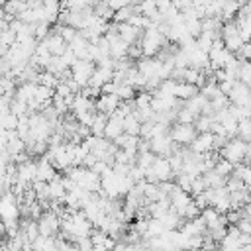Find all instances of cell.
I'll list each match as a JSON object with an SVG mask.
<instances>
[{"mask_svg": "<svg viewBox=\"0 0 251 251\" xmlns=\"http://www.w3.org/2000/svg\"><path fill=\"white\" fill-rule=\"evenodd\" d=\"M167 43H169L167 37H165L157 27H147V29L141 33V41H139L141 57H155Z\"/></svg>", "mask_w": 251, "mask_h": 251, "instance_id": "1", "label": "cell"}, {"mask_svg": "<svg viewBox=\"0 0 251 251\" xmlns=\"http://www.w3.org/2000/svg\"><path fill=\"white\" fill-rule=\"evenodd\" d=\"M220 155H222V159L229 161L231 165L247 163V159H249V145L245 141H241L239 137L227 139L226 145L220 149Z\"/></svg>", "mask_w": 251, "mask_h": 251, "instance_id": "2", "label": "cell"}, {"mask_svg": "<svg viewBox=\"0 0 251 251\" xmlns=\"http://www.w3.org/2000/svg\"><path fill=\"white\" fill-rule=\"evenodd\" d=\"M173 176L175 175L171 171V165H169L167 157H155L151 167L145 169V180L147 182H165V180H171Z\"/></svg>", "mask_w": 251, "mask_h": 251, "instance_id": "3", "label": "cell"}, {"mask_svg": "<svg viewBox=\"0 0 251 251\" xmlns=\"http://www.w3.org/2000/svg\"><path fill=\"white\" fill-rule=\"evenodd\" d=\"M18 218H20L18 198L10 190H4L0 194V220L2 222H16Z\"/></svg>", "mask_w": 251, "mask_h": 251, "instance_id": "4", "label": "cell"}, {"mask_svg": "<svg viewBox=\"0 0 251 251\" xmlns=\"http://www.w3.org/2000/svg\"><path fill=\"white\" fill-rule=\"evenodd\" d=\"M92 71H94V63L82 61V59H76V61L69 67V75H71V78L78 84V88H84V86L88 84Z\"/></svg>", "mask_w": 251, "mask_h": 251, "instance_id": "5", "label": "cell"}, {"mask_svg": "<svg viewBox=\"0 0 251 251\" xmlns=\"http://www.w3.org/2000/svg\"><path fill=\"white\" fill-rule=\"evenodd\" d=\"M169 137L175 145H190V141L196 137V129L192 124H176L169 131Z\"/></svg>", "mask_w": 251, "mask_h": 251, "instance_id": "6", "label": "cell"}, {"mask_svg": "<svg viewBox=\"0 0 251 251\" xmlns=\"http://www.w3.org/2000/svg\"><path fill=\"white\" fill-rule=\"evenodd\" d=\"M147 143H149V151H151L153 155H157V157H169V155L176 149V145H175V143L171 141V137H169V131L163 133V135L151 137Z\"/></svg>", "mask_w": 251, "mask_h": 251, "instance_id": "7", "label": "cell"}, {"mask_svg": "<svg viewBox=\"0 0 251 251\" xmlns=\"http://www.w3.org/2000/svg\"><path fill=\"white\" fill-rule=\"evenodd\" d=\"M37 231L39 235L43 237H55V233L59 231V216H55L53 212H43L39 218H37Z\"/></svg>", "mask_w": 251, "mask_h": 251, "instance_id": "8", "label": "cell"}, {"mask_svg": "<svg viewBox=\"0 0 251 251\" xmlns=\"http://www.w3.org/2000/svg\"><path fill=\"white\" fill-rule=\"evenodd\" d=\"M227 100H229V104H233V106L249 108V86L235 80V84H233L231 90L227 92Z\"/></svg>", "mask_w": 251, "mask_h": 251, "instance_id": "9", "label": "cell"}, {"mask_svg": "<svg viewBox=\"0 0 251 251\" xmlns=\"http://www.w3.org/2000/svg\"><path fill=\"white\" fill-rule=\"evenodd\" d=\"M118 106H120V100H118L116 94H100V96H96V100H94V110H96L98 114L108 116V118L116 112Z\"/></svg>", "mask_w": 251, "mask_h": 251, "instance_id": "10", "label": "cell"}, {"mask_svg": "<svg viewBox=\"0 0 251 251\" xmlns=\"http://www.w3.org/2000/svg\"><path fill=\"white\" fill-rule=\"evenodd\" d=\"M33 180H35V161L27 159L25 163L16 165V182L24 186H31Z\"/></svg>", "mask_w": 251, "mask_h": 251, "instance_id": "11", "label": "cell"}, {"mask_svg": "<svg viewBox=\"0 0 251 251\" xmlns=\"http://www.w3.org/2000/svg\"><path fill=\"white\" fill-rule=\"evenodd\" d=\"M190 151L192 153H208V151H214V135L210 131H204V133H196V137L190 141Z\"/></svg>", "mask_w": 251, "mask_h": 251, "instance_id": "12", "label": "cell"}, {"mask_svg": "<svg viewBox=\"0 0 251 251\" xmlns=\"http://www.w3.org/2000/svg\"><path fill=\"white\" fill-rule=\"evenodd\" d=\"M57 176V169L41 155L37 161H35V180H41V182H49Z\"/></svg>", "mask_w": 251, "mask_h": 251, "instance_id": "13", "label": "cell"}, {"mask_svg": "<svg viewBox=\"0 0 251 251\" xmlns=\"http://www.w3.org/2000/svg\"><path fill=\"white\" fill-rule=\"evenodd\" d=\"M41 43L47 47V51H49L51 57H61V55L65 53V49H67V43H65L57 33H49Z\"/></svg>", "mask_w": 251, "mask_h": 251, "instance_id": "14", "label": "cell"}, {"mask_svg": "<svg viewBox=\"0 0 251 251\" xmlns=\"http://www.w3.org/2000/svg\"><path fill=\"white\" fill-rule=\"evenodd\" d=\"M178 231L182 235H186V237H190V235H204L206 233V226H204V222L198 216V218H192V220H186L184 224H180Z\"/></svg>", "mask_w": 251, "mask_h": 251, "instance_id": "15", "label": "cell"}, {"mask_svg": "<svg viewBox=\"0 0 251 251\" xmlns=\"http://www.w3.org/2000/svg\"><path fill=\"white\" fill-rule=\"evenodd\" d=\"M108 39V43H110V57L114 59V61H120V59H124V57H127V43L124 41V39H120L118 35H114V37H106Z\"/></svg>", "mask_w": 251, "mask_h": 251, "instance_id": "16", "label": "cell"}, {"mask_svg": "<svg viewBox=\"0 0 251 251\" xmlns=\"http://www.w3.org/2000/svg\"><path fill=\"white\" fill-rule=\"evenodd\" d=\"M69 110H73V116H78V114L88 112V110H94V100L92 98H86V96H82L78 92V94L73 96V102H71V108Z\"/></svg>", "mask_w": 251, "mask_h": 251, "instance_id": "17", "label": "cell"}, {"mask_svg": "<svg viewBox=\"0 0 251 251\" xmlns=\"http://www.w3.org/2000/svg\"><path fill=\"white\" fill-rule=\"evenodd\" d=\"M141 33H143V31L135 29V27L129 25V24H118V37L124 39L127 45H133V43L141 37Z\"/></svg>", "mask_w": 251, "mask_h": 251, "instance_id": "18", "label": "cell"}, {"mask_svg": "<svg viewBox=\"0 0 251 251\" xmlns=\"http://www.w3.org/2000/svg\"><path fill=\"white\" fill-rule=\"evenodd\" d=\"M88 43H90V41H88V39L78 31V33L75 35V39H73L71 43H67V47L75 53V57H76V59H82V61H84V55H86V47H88Z\"/></svg>", "mask_w": 251, "mask_h": 251, "instance_id": "19", "label": "cell"}, {"mask_svg": "<svg viewBox=\"0 0 251 251\" xmlns=\"http://www.w3.org/2000/svg\"><path fill=\"white\" fill-rule=\"evenodd\" d=\"M35 86L37 84H33V82H22L14 92H16V98L14 100H20V102H24L25 106L33 100V96H35Z\"/></svg>", "mask_w": 251, "mask_h": 251, "instance_id": "20", "label": "cell"}, {"mask_svg": "<svg viewBox=\"0 0 251 251\" xmlns=\"http://www.w3.org/2000/svg\"><path fill=\"white\" fill-rule=\"evenodd\" d=\"M47 188H49V200H59V202H63L67 190H65V186H63V180H61V175H59V173H57V176H55L53 180L47 182Z\"/></svg>", "mask_w": 251, "mask_h": 251, "instance_id": "21", "label": "cell"}, {"mask_svg": "<svg viewBox=\"0 0 251 251\" xmlns=\"http://www.w3.org/2000/svg\"><path fill=\"white\" fill-rule=\"evenodd\" d=\"M194 94H198V88L194 84H186V82H176L175 84V90H173V96L176 100H188L192 98Z\"/></svg>", "mask_w": 251, "mask_h": 251, "instance_id": "22", "label": "cell"}, {"mask_svg": "<svg viewBox=\"0 0 251 251\" xmlns=\"http://www.w3.org/2000/svg\"><path fill=\"white\" fill-rule=\"evenodd\" d=\"M120 133H124V129H122V120L110 116L108 122H106V126H104V133H102V137H106V139H116Z\"/></svg>", "mask_w": 251, "mask_h": 251, "instance_id": "23", "label": "cell"}, {"mask_svg": "<svg viewBox=\"0 0 251 251\" xmlns=\"http://www.w3.org/2000/svg\"><path fill=\"white\" fill-rule=\"evenodd\" d=\"M163 231H167L163 227V224L157 220V218H147V226H145V231L141 235V239H151V237H157L161 235Z\"/></svg>", "mask_w": 251, "mask_h": 251, "instance_id": "24", "label": "cell"}, {"mask_svg": "<svg viewBox=\"0 0 251 251\" xmlns=\"http://www.w3.org/2000/svg\"><path fill=\"white\" fill-rule=\"evenodd\" d=\"M157 220L163 224V227H165V229H176V227L180 226V222H182V220H180V216H178L176 212H173L171 208H169L161 218H157Z\"/></svg>", "mask_w": 251, "mask_h": 251, "instance_id": "25", "label": "cell"}, {"mask_svg": "<svg viewBox=\"0 0 251 251\" xmlns=\"http://www.w3.org/2000/svg\"><path fill=\"white\" fill-rule=\"evenodd\" d=\"M139 126H141V122H139L133 114H129V116H126V118L122 120V129H124V133H127V135H139Z\"/></svg>", "mask_w": 251, "mask_h": 251, "instance_id": "26", "label": "cell"}, {"mask_svg": "<svg viewBox=\"0 0 251 251\" xmlns=\"http://www.w3.org/2000/svg\"><path fill=\"white\" fill-rule=\"evenodd\" d=\"M116 96H118V100L120 102H129V100H133V96H135V88L133 86H129L127 82H118V86H116V92H114Z\"/></svg>", "mask_w": 251, "mask_h": 251, "instance_id": "27", "label": "cell"}, {"mask_svg": "<svg viewBox=\"0 0 251 251\" xmlns=\"http://www.w3.org/2000/svg\"><path fill=\"white\" fill-rule=\"evenodd\" d=\"M133 14H137V12H135V8L129 4V6H124V8L116 10V12L112 14V20H114V24H127Z\"/></svg>", "mask_w": 251, "mask_h": 251, "instance_id": "28", "label": "cell"}, {"mask_svg": "<svg viewBox=\"0 0 251 251\" xmlns=\"http://www.w3.org/2000/svg\"><path fill=\"white\" fill-rule=\"evenodd\" d=\"M106 122H108V116H104V114H98V112H96V116H94V120H92L90 127H88V129H90V135H94V137H102Z\"/></svg>", "mask_w": 251, "mask_h": 251, "instance_id": "29", "label": "cell"}, {"mask_svg": "<svg viewBox=\"0 0 251 251\" xmlns=\"http://www.w3.org/2000/svg\"><path fill=\"white\" fill-rule=\"evenodd\" d=\"M231 176L239 178L243 184H249V182H251V171H249V165H247V163H237V165H233Z\"/></svg>", "mask_w": 251, "mask_h": 251, "instance_id": "30", "label": "cell"}, {"mask_svg": "<svg viewBox=\"0 0 251 251\" xmlns=\"http://www.w3.org/2000/svg\"><path fill=\"white\" fill-rule=\"evenodd\" d=\"M237 82L247 84L251 82V65L249 61H239V69H237Z\"/></svg>", "mask_w": 251, "mask_h": 251, "instance_id": "31", "label": "cell"}, {"mask_svg": "<svg viewBox=\"0 0 251 251\" xmlns=\"http://www.w3.org/2000/svg\"><path fill=\"white\" fill-rule=\"evenodd\" d=\"M216 175H220L222 178H227L229 175H231V171H233V165L229 163V161H226V159H218L216 161V165H214V169H212Z\"/></svg>", "mask_w": 251, "mask_h": 251, "instance_id": "32", "label": "cell"}, {"mask_svg": "<svg viewBox=\"0 0 251 251\" xmlns=\"http://www.w3.org/2000/svg\"><path fill=\"white\" fill-rule=\"evenodd\" d=\"M57 82H59V78H57L55 75H51V73H47V71H41V73L37 75V84H41V86H47V88H51V90H55V86H57Z\"/></svg>", "mask_w": 251, "mask_h": 251, "instance_id": "33", "label": "cell"}, {"mask_svg": "<svg viewBox=\"0 0 251 251\" xmlns=\"http://www.w3.org/2000/svg\"><path fill=\"white\" fill-rule=\"evenodd\" d=\"M155 157L157 155H153L151 151H143V153H137V157H135V167H139V169H149L151 167V163L155 161Z\"/></svg>", "mask_w": 251, "mask_h": 251, "instance_id": "34", "label": "cell"}, {"mask_svg": "<svg viewBox=\"0 0 251 251\" xmlns=\"http://www.w3.org/2000/svg\"><path fill=\"white\" fill-rule=\"evenodd\" d=\"M235 135L241 139V141H249V137H251V124H249V120H239L237 122V131H235Z\"/></svg>", "mask_w": 251, "mask_h": 251, "instance_id": "35", "label": "cell"}, {"mask_svg": "<svg viewBox=\"0 0 251 251\" xmlns=\"http://www.w3.org/2000/svg\"><path fill=\"white\" fill-rule=\"evenodd\" d=\"M210 102V108H212V112L216 114V112H220V110H226L227 106H229V100H227V96L226 94H218V96H214L212 100H208Z\"/></svg>", "mask_w": 251, "mask_h": 251, "instance_id": "36", "label": "cell"}, {"mask_svg": "<svg viewBox=\"0 0 251 251\" xmlns=\"http://www.w3.org/2000/svg\"><path fill=\"white\" fill-rule=\"evenodd\" d=\"M175 118H176L178 124H194V120H196L198 116H194V114L184 106V108H178V110L175 112Z\"/></svg>", "mask_w": 251, "mask_h": 251, "instance_id": "37", "label": "cell"}, {"mask_svg": "<svg viewBox=\"0 0 251 251\" xmlns=\"http://www.w3.org/2000/svg\"><path fill=\"white\" fill-rule=\"evenodd\" d=\"M16 126H18V118L12 112H6L0 116V129L8 131V129H16Z\"/></svg>", "mask_w": 251, "mask_h": 251, "instance_id": "38", "label": "cell"}, {"mask_svg": "<svg viewBox=\"0 0 251 251\" xmlns=\"http://www.w3.org/2000/svg\"><path fill=\"white\" fill-rule=\"evenodd\" d=\"M233 55H235L237 61H249V57H251V45L249 43H243Z\"/></svg>", "mask_w": 251, "mask_h": 251, "instance_id": "39", "label": "cell"}, {"mask_svg": "<svg viewBox=\"0 0 251 251\" xmlns=\"http://www.w3.org/2000/svg\"><path fill=\"white\" fill-rule=\"evenodd\" d=\"M59 59H61V63H63V65H65L67 69H69V67H71V65H73L75 61H76V57H75V53H73V51H71L69 47L65 49V53H63V55H61Z\"/></svg>", "mask_w": 251, "mask_h": 251, "instance_id": "40", "label": "cell"}, {"mask_svg": "<svg viewBox=\"0 0 251 251\" xmlns=\"http://www.w3.org/2000/svg\"><path fill=\"white\" fill-rule=\"evenodd\" d=\"M235 227H237L239 233H251V222H249V218H239L237 224H235Z\"/></svg>", "mask_w": 251, "mask_h": 251, "instance_id": "41", "label": "cell"}, {"mask_svg": "<svg viewBox=\"0 0 251 251\" xmlns=\"http://www.w3.org/2000/svg\"><path fill=\"white\" fill-rule=\"evenodd\" d=\"M198 216H200V210L194 206V202H190V204L186 206V210H184L182 218H186V220H192V218H198Z\"/></svg>", "mask_w": 251, "mask_h": 251, "instance_id": "42", "label": "cell"}, {"mask_svg": "<svg viewBox=\"0 0 251 251\" xmlns=\"http://www.w3.org/2000/svg\"><path fill=\"white\" fill-rule=\"evenodd\" d=\"M108 167H110L108 163H104V161H96V163H94V165L90 167V171H92V173H96V175L100 176V175H102V173H104V171H106Z\"/></svg>", "mask_w": 251, "mask_h": 251, "instance_id": "43", "label": "cell"}, {"mask_svg": "<svg viewBox=\"0 0 251 251\" xmlns=\"http://www.w3.org/2000/svg\"><path fill=\"white\" fill-rule=\"evenodd\" d=\"M6 233V229H4V222L0 220V235H4Z\"/></svg>", "mask_w": 251, "mask_h": 251, "instance_id": "44", "label": "cell"}, {"mask_svg": "<svg viewBox=\"0 0 251 251\" xmlns=\"http://www.w3.org/2000/svg\"><path fill=\"white\" fill-rule=\"evenodd\" d=\"M90 251H104V249H102V247H92Z\"/></svg>", "mask_w": 251, "mask_h": 251, "instance_id": "45", "label": "cell"}]
</instances>
